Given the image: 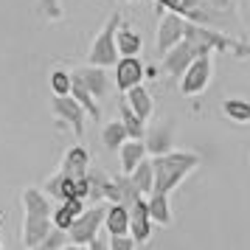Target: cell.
Wrapping results in <instances>:
<instances>
[{"mask_svg":"<svg viewBox=\"0 0 250 250\" xmlns=\"http://www.w3.org/2000/svg\"><path fill=\"white\" fill-rule=\"evenodd\" d=\"M149 160H152V174H155L152 191H158V194H171L203 163V158L197 152H188V149L186 152L183 149H169V152L155 155V158H149Z\"/></svg>","mask_w":250,"mask_h":250,"instance_id":"obj_1","label":"cell"},{"mask_svg":"<svg viewBox=\"0 0 250 250\" xmlns=\"http://www.w3.org/2000/svg\"><path fill=\"white\" fill-rule=\"evenodd\" d=\"M118 23H121V14L118 12H113L107 17L104 28L93 37L90 48H87V65L113 68L115 62H118V51H115V31H118Z\"/></svg>","mask_w":250,"mask_h":250,"instance_id":"obj_2","label":"cell"},{"mask_svg":"<svg viewBox=\"0 0 250 250\" xmlns=\"http://www.w3.org/2000/svg\"><path fill=\"white\" fill-rule=\"evenodd\" d=\"M214 79V57L211 51H203L188 62V68L183 70L180 76V93L183 96H200V93L208 90V84Z\"/></svg>","mask_w":250,"mask_h":250,"instance_id":"obj_3","label":"cell"},{"mask_svg":"<svg viewBox=\"0 0 250 250\" xmlns=\"http://www.w3.org/2000/svg\"><path fill=\"white\" fill-rule=\"evenodd\" d=\"M186 40H191L194 45H200L203 51H225L233 57H248L250 48L245 42H236L225 34H216L214 28H203V25L186 23Z\"/></svg>","mask_w":250,"mask_h":250,"instance_id":"obj_4","label":"cell"},{"mask_svg":"<svg viewBox=\"0 0 250 250\" xmlns=\"http://www.w3.org/2000/svg\"><path fill=\"white\" fill-rule=\"evenodd\" d=\"M104 208L107 205L102 203H93L90 208H84L73 222L70 228L65 230L68 233V242H76V245H87L96 233H102V222H104Z\"/></svg>","mask_w":250,"mask_h":250,"instance_id":"obj_5","label":"cell"},{"mask_svg":"<svg viewBox=\"0 0 250 250\" xmlns=\"http://www.w3.org/2000/svg\"><path fill=\"white\" fill-rule=\"evenodd\" d=\"M197 54H203V48L194 45L191 40L183 37L177 45H171L166 54H160V57H163V73H166L169 79H180L183 70L188 68V62H191Z\"/></svg>","mask_w":250,"mask_h":250,"instance_id":"obj_6","label":"cell"},{"mask_svg":"<svg viewBox=\"0 0 250 250\" xmlns=\"http://www.w3.org/2000/svg\"><path fill=\"white\" fill-rule=\"evenodd\" d=\"M51 113H54V118H57L59 124L70 126L76 138L84 135V118H87V115H84V110L76 104L73 96H54V99H51Z\"/></svg>","mask_w":250,"mask_h":250,"instance_id":"obj_7","label":"cell"},{"mask_svg":"<svg viewBox=\"0 0 250 250\" xmlns=\"http://www.w3.org/2000/svg\"><path fill=\"white\" fill-rule=\"evenodd\" d=\"M183 37H186V20H183L177 12H166L160 17L158 31H155V45H158V54H166L171 45H177Z\"/></svg>","mask_w":250,"mask_h":250,"instance_id":"obj_8","label":"cell"},{"mask_svg":"<svg viewBox=\"0 0 250 250\" xmlns=\"http://www.w3.org/2000/svg\"><path fill=\"white\" fill-rule=\"evenodd\" d=\"M126 211H129V236L135 239L138 245H146L152 239V225H155L146 211V197H138Z\"/></svg>","mask_w":250,"mask_h":250,"instance_id":"obj_9","label":"cell"},{"mask_svg":"<svg viewBox=\"0 0 250 250\" xmlns=\"http://www.w3.org/2000/svg\"><path fill=\"white\" fill-rule=\"evenodd\" d=\"M113 68H115L113 82L118 90H129V87L144 82V62H141V57H118V62Z\"/></svg>","mask_w":250,"mask_h":250,"instance_id":"obj_10","label":"cell"},{"mask_svg":"<svg viewBox=\"0 0 250 250\" xmlns=\"http://www.w3.org/2000/svg\"><path fill=\"white\" fill-rule=\"evenodd\" d=\"M87 169H90V152L82 146V144H73V146L65 149L62 163H59V171L65 177H84Z\"/></svg>","mask_w":250,"mask_h":250,"instance_id":"obj_11","label":"cell"},{"mask_svg":"<svg viewBox=\"0 0 250 250\" xmlns=\"http://www.w3.org/2000/svg\"><path fill=\"white\" fill-rule=\"evenodd\" d=\"M51 216H34V214H25L23 216V228H20V233H23V248L25 250H31V248H37L42 239L51 233Z\"/></svg>","mask_w":250,"mask_h":250,"instance_id":"obj_12","label":"cell"},{"mask_svg":"<svg viewBox=\"0 0 250 250\" xmlns=\"http://www.w3.org/2000/svg\"><path fill=\"white\" fill-rule=\"evenodd\" d=\"M102 230L107 236H124V233H129V211H126V205L110 203L104 208Z\"/></svg>","mask_w":250,"mask_h":250,"instance_id":"obj_13","label":"cell"},{"mask_svg":"<svg viewBox=\"0 0 250 250\" xmlns=\"http://www.w3.org/2000/svg\"><path fill=\"white\" fill-rule=\"evenodd\" d=\"M76 79L87 87V90L96 96V99H104L107 93H110V76H107V68H96V65H87V68H82L73 73Z\"/></svg>","mask_w":250,"mask_h":250,"instance_id":"obj_14","label":"cell"},{"mask_svg":"<svg viewBox=\"0 0 250 250\" xmlns=\"http://www.w3.org/2000/svg\"><path fill=\"white\" fill-rule=\"evenodd\" d=\"M124 93H126L124 104L138 115V118L149 121V118L155 115V99H152V93H149L144 84H135V87H129V90H124Z\"/></svg>","mask_w":250,"mask_h":250,"instance_id":"obj_15","label":"cell"},{"mask_svg":"<svg viewBox=\"0 0 250 250\" xmlns=\"http://www.w3.org/2000/svg\"><path fill=\"white\" fill-rule=\"evenodd\" d=\"M115 152H118V166H121V174H129L141 160L149 158V155H146V144H144V141H138V138H126Z\"/></svg>","mask_w":250,"mask_h":250,"instance_id":"obj_16","label":"cell"},{"mask_svg":"<svg viewBox=\"0 0 250 250\" xmlns=\"http://www.w3.org/2000/svg\"><path fill=\"white\" fill-rule=\"evenodd\" d=\"M20 203H23L25 214H34V216H51V211H54L51 197H48L42 188H37V186L23 188V194H20Z\"/></svg>","mask_w":250,"mask_h":250,"instance_id":"obj_17","label":"cell"},{"mask_svg":"<svg viewBox=\"0 0 250 250\" xmlns=\"http://www.w3.org/2000/svg\"><path fill=\"white\" fill-rule=\"evenodd\" d=\"M146 211H149V219H152L155 225L169 228L171 222H174V216H171L169 194H158V191L146 194Z\"/></svg>","mask_w":250,"mask_h":250,"instance_id":"obj_18","label":"cell"},{"mask_svg":"<svg viewBox=\"0 0 250 250\" xmlns=\"http://www.w3.org/2000/svg\"><path fill=\"white\" fill-rule=\"evenodd\" d=\"M87 205H84V200H62V203L51 211V225L59 228V230H68L70 222L76 219V216L84 211Z\"/></svg>","mask_w":250,"mask_h":250,"instance_id":"obj_19","label":"cell"},{"mask_svg":"<svg viewBox=\"0 0 250 250\" xmlns=\"http://www.w3.org/2000/svg\"><path fill=\"white\" fill-rule=\"evenodd\" d=\"M144 144H146V155L149 158H155V155H163V152H169L171 146V126L160 124V126H152L146 129V135H144Z\"/></svg>","mask_w":250,"mask_h":250,"instance_id":"obj_20","label":"cell"},{"mask_svg":"<svg viewBox=\"0 0 250 250\" xmlns=\"http://www.w3.org/2000/svg\"><path fill=\"white\" fill-rule=\"evenodd\" d=\"M70 96L76 99V104L84 110V115H87V118H99V115H102L99 99H96V96H93V93L87 90V87H84V84L73 76V73H70Z\"/></svg>","mask_w":250,"mask_h":250,"instance_id":"obj_21","label":"cell"},{"mask_svg":"<svg viewBox=\"0 0 250 250\" xmlns=\"http://www.w3.org/2000/svg\"><path fill=\"white\" fill-rule=\"evenodd\" d=\"M115 51H118V57H141L144 40H141L138 31L118 25V31H115Z\"/></svg>","mask_w":250,"mask_h":250,"instance_id":"obj_22","label":"cell"},{"mask_svg":"<svg viewBox=\"0 0 250 250\" xmlns=\"http://www.w3.org/2000/svg\"><path fill=\"white\" fill-rule=\"evenodd\" d=\"M126 177H129V183H132V186L138 188V194H144V197H146V194H152V186H155V174H152V160L144 158V160H141V163L135 166V169L126 174Z\"/></svg>","mask_w":250,"mask_h":250,"instance_id":"obj_23","label":"cell"},{"mask_svg":"<svg viewBox=\"0 0 250 250\" xmlns=\"http://www.w3.org/2000/svg\"><path fill=\"white\" fill-rule=\"evenodd\" d=\"M219 110L233 124H250V102L248 99H225V102L219 104Z\"/></svg>","mask_w":250,"mask_h":250,"instance_id":"obj_24","label":"cell"},{"mask_svg":"<svg viewBox=\"0 0 250 250\" xmlns=\"http://www.w3.org/2000/svg\"><path fill=\"white\" fill-rule=\"evenodd\" d=\"M118 121L124 124L126 129V138H138V141H144V135H146V121L144 118H138L126 104H121L118 107Z\"/></svg>","mask_w":250,"mask_h":250,"instance_id":"obj_25","label":"cell"},{"mask_svg":"<svg viewBox=\"0 0 250 250\" xmlns=\"http://www.w3.org/2000/svg\"><path fill=\"white\" fill-rule=\"evenodd\" d=\"M124 141H126V129H124V124H121L118 118L104 124V129H102V144H104V149L115 152V149L121 146Z\"/></svg>","mask_w":250,"mask_h":250,"instance_id":"obj_26","label":"cell"},{"mask_svg":"<svg viewBox=\"0 0 250 250\" xmlns=\"http://www.w3.org/2000/svg\"><path fill=\"white\" fill-rule=\"evenodd\" d=\"M48 84H51V93L54 96H70V73L68 70H51V79H48Z\"/></svg>","mask_w":250,"mask_h":250,"instance_id":"obj_27","label":"cell"},{"mask_svg":"<svg viewBox=\"0 0 250 250\" xmlns=\"http://www.w3.org/2000/svg\"><path fill=\"white\" fill-rule=\"evenodd\" d=\"M68 245V233L65 230H59V228H51V233H48L37 248H31V250H62Z\"/></svg>","mask_w":250,"mask_h":250,"instance_id":"obj_28","label":"cell"},{"mask_svg":"<svg viewBox=\"0 0 250 250\" xmlns=\"http://www.w3.org/2000/svg\"><path fill=\"white\" fill-rule=\"evenodd\" d=\"M37 9L45 20H59L62 17V3L59 0H37Z\"/></svg>","mask_w":250,"mask_h":250,"instance_id":"obj_29","label":"cell"},{"mask_svg":"<svg viewBox=\"0 0 250 250\" xmlns=\"http://www.w3.org/2000/svg\"><path fill=\"white\" fill-rule=\"evenodd\" d=\"M110 250H138V242L129 233H124V236H110Z\"/></svg>","mask_w":250,"mask_h":250,"instance_id":"obj_30","label":"cell"},{"mask_svg":"<svg viewBox=\"0 0 250 250\" xmlns=\"http://www.w3.org/2000/svg\"><path fill=\"white\" fill-rule=\"evenodd\" d=\"M84 248L87 250H110V236H107V233H96Z\"/></svg>","mask_w":250,"mask_h":250,"instance_id":"obj_31","label":"cell"},{"mask_svg":"<svg viewBox=\"0 0 250 250\" xmlns=\"http://www.w3.org/2000/svg\"><path fill=\"white\" fill-rule=\"evenodd\" d=\"M62 250H87V248H84V245H76V242H68Z\"/></svg>","mask_w":250,"mask_h":250,"instance_id":"obj_32","label":"cell"},{"mask_svg":"<svg viewBox=\"0 0 250 250\" xmlns=\"http://www.w3.org/2000/svg\"><path fill=\"white\" fill-rule=\"evenodd\" d=\"M216 3H219V6H225V3H228V0H216Z\"/></svg>","mask_w":250,"mask_h":250,"instance_id":"obj_33","label":"cell"},{"mask_svg":"<svg viewBox=\"0 0 250 250\" xmlns=\"http://www.w3.org/2000/svg\"><path fill=\"white\" fill-rule=\"evenodd\" d=\"M0 250H3V245H0Z\"/></svg>","mask_w":250,"mask_h":250,"instance_id":"obj_34","label":"cell"},{"mask_svg":"<svg viewBox=\"0 0 250 250\" xmlns=\"http://www.w3.org/2000/svg\"><path fill=\"white\" fill-rule=\"evenodd\" d=\"M129 3H132V0H129Z\"/></svg>","mask_w":250,"mask_h":250,"instance_id":"obj_35","label":"cell"}]
</instances>
